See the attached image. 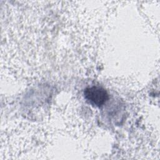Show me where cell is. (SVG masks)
I'll return each instance as SVG.
<instances>
[{
	"label": "cell",
	"mask_w": 160,
	"mask_h": 160,
	"mask_svg": "<svg viewBox=\"0 0 160 160\" xmlns=\"http://www.w3.org/2000/svg\"><path fill=\"white\" fill-rule=\"evenodd\" d=\"M84 97L91 104L101 106L108 99L106 91L99 86L88 88L84 91Z\"/></svg>",
	"instance_id": "cell-1"
}]
</instances>
